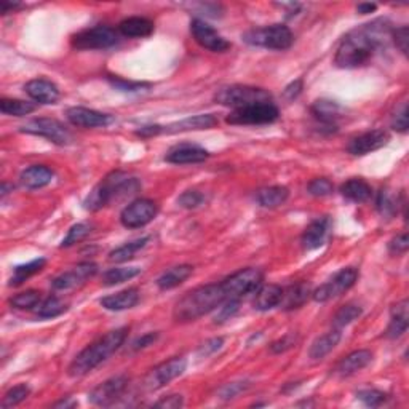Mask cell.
<instances>
[{"mask_svg": "<svg viewBox=\"0 0 409 409\" xmlns=\"http://www.w3.org/2000/svg\"><path fill=\"white\" fill-rule=\"evenodd\" d=\"M392 24L387 20H374L349 32L337 47V68L355 69L366 66L380 48L392 40Z\"/></svg>", "mask_w": 409, "mask_h": 409, "instance_id": "6da1fadb", "label": "cell"}, {"mask_svg": "<svg viewBox=\"0 0 409 409\" xmlns=\"http://www.w3.org/2000/svg\"><path fill=\"white\" fill-rule=\"evenodd\" d=\"M225 301V295L221 283L198 286L187 292L174 306L173 317L176 322L187 323L198 320L203 315L213 312Z\"/></svg>", "mask_w": 409, "mask_h": 409, "instance_id": "7a4b0ae2", "label": "cell"}, {"mask_svg": "<svg viewBox=\"0 0 409 409\" xmlns=\"http://www.w3.org/2000/svg\"><path fill=\"white\" fill-rule=\"evenodd\" d=\"M126 333H128L126 328H119L109 331L106 336L99 337L98 341L93 342L91 345H88L87 349L82 350L74 358V362L69 366V375H73V378L85 375L93 371L96 366H99L103 362H106L124 344L126 339Z\"/></svg>", "mask_w": 409, "mask_h": 409, "instance_id": "3957f363", "label": "cell"}, {"mask_svg": "<svg viewBox=\"0 0 409 409\" xmlns=\"http://www.w3.org/2000/svg\"><path fill=\"white\" fill-rule=\"evenodd\" d=\"M140 187L141 184L136 178H131L130 174L124 173V171H114L88 193L84 204L90 211H99L101 208L107 207L109 203L121 200V198L136 193L140 191Z\"/></svg>", "mask_w": 409, "mask_h": 409, "instance_id": "277c9868", "label": "cell"}, {"mask_svg": "<svg viewBox=\"0 0 409 409\" xmlns=\"http://www.w3.org/2000/svg\"><path fill=\"white\" fill-rule=\"evenodd\" d=\"M243 40L251 47L283 52V50H288L292 45L295 37H292V32L288 26L272 24L245 32Z\"/></svg>", "mask_w": 409, "mask_h": 409, "instance_id": "5b68a950", "label": "cell"}, {"mask_svg": "<svg viewBox=\"0 0 409 409\" xmlns=\"http://www.w3.org/2000/svg\"><path fill=\"white\" fill-rule=\"evenodd\" d=\"M214 101L232 109H240L258 103H270L272 101V95L267 90H264V88L230 85L221 88L216 96H214Z\"/></svg>", "mask_w": 409, "mask_h": 409, "instance_id": "8992f818", "label": "cell"}, {"mask_svg": "<svg viewBox=\"0 0 409 409\" xmlns=\"http://www.w3.org/2000/svg\"><path fill=\"white\" fill-rule=\"evenodd\" d=\"M280 110L275 104L270 103H258L251 106L234 109L228 115L225 121L230 125H267L274 124L278 119Z\"/></svg>", "mask_w": 409, "mask_h": 409, "instance_id": "52a82bcc", "label": "cell"}, {"mask_svg": "<svg viewBox=\"0 0 409 409\" xmlns=\"http://www.w3.org/2000/svg\"><path fill=\"white\" fill-rule=\"evenodd\" d=\"M262 272L258 269L248 267L241 269L239 272L232 274L230 277L221 281L225 299H241L243 296L261 288Z\"/></svg>", "mask_w": 409, "mask_h": 409, "instance_id": "ba28073f", "label": "cell"}, {"mask_svg": "<svg viewBox=\"0 0 409 409\" xmlns=\"http://www.w3.org/2000/svg\"><path fill=\"white\" fill-rule=\"evenodd\" d=\"M27 135L45 137L57 146H69L73 142V133H70L61 121L54 119H32L20 128Z\"/></svg>", "mask_w": 409, "mask_h": 409, "instance_id": "9c48e42d", "label": "cell"}, {"mask_svg": "<svg viewBox=\"0 0 409 409\" xmlns=\"http://www.w3.org/2000/svg\"><path fill=\"white\" fill-rule=\"evenodd\" d=\"M120 40L119 31L110 26H95L84 29L73 37L75 50H106L117 45Z\"/></svg>", "mask_w": 409, "mask_h": 409, "instance_id": "30bf717a", "label": "cell"}, {"mask_svg": "<svg viewBox=\"0 0 409 409\" xmlns=\"http://www.w3.org/2000/svg\"><path fill=\"white\" fill-rule=\"evenodd\" d=\"M157 213L158 207L156 202L147 200V198H140V200L131 202L128 207L124 208V211L120 213V223L126 229H140L152 223Z\"/></svg>", "mask_w": 409, "mask_h": 409, "instance_id": "8fae6325", "label": "cell"}, {"mask_svg": "<svg viewBox=\"0 0 409 409\" xmlns=\"http://www.w3.org/2000/svg\"><path fill=\"white\" fill-rule=\"evenodd\" d=\"M358 278V270L353 267L342 269L337 272L333 278L326 281L325 285L320 286V288L312 292V299L317 302H326L333 297H337L344 295L345 291H349Z\"/></svg>", "mask_w": 409, "mask_h": 409, "instance_id": "7c38bea8", "label": "cell"}, {"mask_svg": "<svg viewBox=\"0 0 409 409\" xmlns=\"http://www.w3.org/2000/svg\"><path fill=\"white\" fill-rule=\"evenodd\" d=\"M186 366L187 363L184 358H171V360L158 364V366L154 368L152 371L147 374V378L144 379V387L147 390L162 389V387L170 384L171 380L179 378V375L186 371Z\"/></svg>", "mask_w": 409, "mask_h": 409, "instance_id": "4fadbf2b", "label": "cell"}, {"mask_svg": "<svg viewBox=\"0 0 409 409\" xmlns=\"http://www.w3.org/2000/svg\"><path fill=\"white\" fill-rule=\"evenodd\" d=\"M126 387H128V378L115 375V378L104 380L103 384L95 387L88 395V401L96 406H110L125 394Z\"/></svg>", "mask_w": 409, "mask_h": 409, "instance_id": "5bb4252c", "label": "cell"}, {"mask_svg": "<svg viewBox=\"0 0 409 409\" xmlns=\"http://www.w3.org/2000/svg\"><path fill=\"white\" fill-rule=\"evenodd\" d=\"M191 32L198 45L209 50V52L224 53L230 48V42L225 40V38L221 36L214 27L204 23L203 20H198V18L192 20Z\"/></svg>", "mask_w": 409, "mask_h": 409, "instance_id": "9a60e30c", "label": "cell"}, {"mask_svg": "<svg viewBox=\"0 0 409 409\" xmlns=\"http://www.w3.org/2000/svg\"><path fill=\"white\" fill-rule=\"evenodd\" d=\"M98 272V265L93 262H82L75 265L73 270H68V272L58 275L57 278L52 281L53 290L57 291H66L73 290L77 286L84 285L88 278L95 277Z\"/></svg>", "mask_w": 409, "mask_h": 409, "instance_id": "2e32d148", "label": "cell"}, {"mask_svg": "<svg viewBox=\"0 0 409 409\" xmlns=\"http://www.w3.org/2000/svg\"><path fill=\"white\" fill-rule=\"evenodd\" d=\"M389 141H390V135L387 131L371 130L350 140L349 146H347V151H349L352 156H366V154L379 151L380 147L387 146V142Z\"/></svg>", "mask_w": 409, "mask_h": 409, "instance_id": "e0dca14e", "label": "cell"}, {"mask_svg": "<svg viewBox=\"0 0 409 409\" xmlns=\"http://www.w3.org/2000/svg\"><path fill=\"white\" fill-rule=\"evenodd\" d=\"M311 112L317 124L323 128H328L329 133L337 131V121L344 117V107L339 103L331 99H318L311 107Z\"/></svg>", "mask_w": 409, "mask_h": 409, "instance_id": "ac0fdd59", "label": "cell"}, {"mask_svg": "<svg viewBox=\"0 0 409 409\" xmlns=\"http://www.w3.org/2000/svg\"><path fill=\"white\" fill-rule=\"evenodd\" d=\"M66 117L74 126H80V128H99V126H107L114 121L112 115L87 107H69L66 110Z\"/></svg>", "mask_w": 409, "mask_h": 409, "instance_id": "d6986e66", "label": "cell"}, {"mask_svg": "<svg viewBox=\"0 0 409 409\" xmlns=\"http://www.w3.org/2000/svg\"><path fill=\"white\" fill-rule=\"evenodd\" d=\"M329 229H331V219L328 216H322L312 221L302 234L301 243L304 250L312 251L325 245V241L328 240Z\"/></svg>", "mask_w": 409, "mask_h": 409, "instance_id": "ffe728a7", "label": "cell"}, {"mask_svg": "<svg viewBox=\"0 0 409 409\" xmlns=\"http://www.w3.org/2000/svg\"><path fill=\"white\" fill-rule=\"evenodd\" d=\"M209 157L207 149L195 144H179L171 147L165 156L168 163L174 165H189V163H202Z\"/></svg>", "mask_w": 409, "mask_h": 409, "instance_id": "44dd1931", "label": "cell"}, {"mask_svg": "<svg viewBox=\"0 0 409 409\" xmlns=\"http://www.w3.org/2000/svg\"><path fill=\"white\" fill-rule=\"evenodd\" d=\"M26 95L38 104H54L59 99V88L47 79H34L24 87Z\"/></svg>", "mask_w": 409, "mask_h": 409, "instance_id": "7402d4cb", "label": "cell"}, {"mask_svg": "<svg viewBox=\"0 0 409 409\" xmlns=\"http://www.w3.org/2000/svg\"><path fill=\"white\" fill-rule=\"evenodd\" d=\"M311 297V285L306 283V281H299V283L291 285L286 290H283V296H281V302L278 307L286 312L296 311V308H301Z\"/></svg>", "mask_w": 409, "mask_h": 409, "instance_id": "603a6c76", "label": "cell"}, {"mask_svg": "<svg viewBox=\"0 0 409 409\" xmlns=\"http://www.w3.org/2000/svg\"><path fill=\"white\" fill-rule=\"evenodd\" d=\"M218 125V119L213 114H202L193 115V117H187L176 124H171L168 126H162V133H182V131H192V130H208Z\"/></svg>", "mask_w": 409, "mask_h": 409, "instance_id": "cb8c5ba5", "label": "cell"}, {"mask_svg": "<svg viewBox=\"0 0 409 409\" xmlns=\"http://www.w3.org/2000/svg\"><path fill=\"white\" fill-rule=\"evenodd\" d=\"M53 178H54L53 170H50L48 167H43V165H34V167L26 168L23 173H21L20 181L26 189L36 191V189H42V187L48 186L50 182L53 181Z\"/></svg>", "mask_w": 409, "mask_h": 409, "instance_id": "d4e9b609", "label": "cell"}, {"mask_svg": "<svg viewBox=\"0 0 409 409\" xmlns=\"http://www.w3.org/2000/svg\"><path fill=\"white\" fill-rule=\"evenodd\" d=\"M140 302V291L137 288H128L120 292H115V295H110L103 297L99 304L106 308V311L112 312H120L126 311V308H133L136 304Z\"/></svg>", "mask_w": 409, "mask_h": 409, "instance_id": "484cf974", "label": "cell"}, {"mask_svg": "<svg viewBox=\"0 0 409 409\" xmlns=\"http://www.w3.org/2000/svg\"><path fill=\"white\" fill-rule=\"evenodd\" d=\"M409 326V302L403 299L392 307V318L387 328V337L390 339H398L408 331Z\"/></svg>", "mask_w": 409, "mask_h": 409, "instance_id": "4316f807", "label": "cell"}, {"mask_svg": "<svg viewBox=\"0 0 409 409\" xmlns=\"http://www.w3.org/2000/svg\"><path fill=\"white\" fill-rule=\"evenodd\" d=\"M119 32L121 36L131 38L149 37L154 32V23L142 16H131L119 24Z\"/></svg>", "mask_w": 409, "mask_h": 409, "instance_id": "83f0119b", "label": "cell"}, {"mask_svg": "<svg viewBox=\"0 0 409 409\" xmlns=\"http://www.w3.org/2000/svg\"><path fill=\"white\" fill-rule=\"evenodd\" d=\"M283 296V288L278 285H265L258 290V295L254 297V308L261 312L272 311L278 307Z\"/></svg>", "mask_w": 409, "mask_h": 409, "instance_id": "f1b7e54d", "label": "cell"}, {"mask_svg": "<svg viewBox=\"0 0 409 409\" xmlns=\"http://www.w3.org/2000/svg\"><path fill=\"white\" fill-rule=\"evenodd\" d=\"M192 272H193V267L189 264L176 265V267H171L170 270H167V272L160 275L157 280V286L163 291L173 290L181 283H184V281L191 277Z\"/></svg>", "mask_w": 409, "mask_h": 409, "instance_id": "f546056e", "label": "cell"}, {"mask_svg": "<svg viewBox=\"0 0 409 409\" xmlns=\"http://www.w3.org/2000/svg\"><path fill=\"white\" fill-rule=\"evenodd\" d=\"M373 360V353L369 350H355L350 355H347L344 360L337 366V374L341 375H352L358 371H362L363 368H366Z\"/></svg>", "mask_w": 409, "mask_h": 409, "instance_id": "4dcf8cb0", "label": "cell"}, {"mask_svg": "<svg viewBox=\"0 0 409 409\" xmlns=\"http://www.w3.org/2000/svg\"><path fill=\"white\" fill-rule=\"evenodd\" d=\"M341 193L347 198V200L355 203H364L371 198L373 189L364 179L353 178L341 186Z\"/></svg>", "mask_w": 409, "mask_h": 409, "instance_id": "1f68e13d", "label": "cell"}, {"mask_svg": "<svg viewBox=\"0 0 409 409\" xmlns=\"http://www.w3.org/2000/svg\"><path fill=\"white\" fill-rule=\"evenodd\" d=\"M400 207H406V204L400 200L398 193H395L394 191L382 189L378 193L375 208H378V211L382 218H385V219L395 218Z\"/></svg>", "mask_w": 409, "mask_h": 409, "instance_id": "d6a6232c", "label": "cell"}, {"mask_svg": "<svg viewBox=\"0 0 409 409\" xmlns=\"http://www.w3.org/2000/svg\"><path fill=\"white\" fill-rule=\"evenodd\" d=\"M341 337L342 334L339 329L329 331V333L320 336L312 344L311 350H308V355H311L312 360H322V358H325L337 344H339Z\"/></svg>", "mask_w": 409, "mask_h": 409, "instance_id": "836d02e7", "label": "cell"}, {"mask_svg": "<svg viewBox=\"0 0 409 409\" xmlns=\"http://www.w3.org/2000/svg\"><path fill=\"white\" fill-rule=\"evenodd\" d=\"M290 197V191L283 186H272L265 187L258 192L256 200L264 208H277L283 204Z\"/></svg>", "mask_w": 409, "mask_h": 409, "instance_id": "e575fe53", "label": "cell"}, {"mask_svg": "<svg viewBox=\"0 0 409 409\" xmlns=\"http://www.w3.org/2000/svg\"><path fill=\"white\" fill-rule=\"evenodd\" d=\"M47 261L43 258H38L34 259V261L23 264V265H18V267H15L13 270V275L12 278H10V286H20L23 285L27 278H31L32 275H36L40 272V270L45 267Z\"/></svg>", "mask_w": 409, "mask_h": 409, "instance_id": "d590c367", "label": "cell"}, {"mask_svg": "<svg viewBox=\"0 0 409 409\" xmlns=\"http://www.w3.org/2000/svg\"><path fill=\"white\" fill-rule=\"evenodd\" d=\"M149 240H151V237H142V239H137V240H133L125 243L124 246L117 248V250H114L112 253L109 254V261L110 262H125V261H130L131 258H135V254L142 250L144 248Z\"/></svg>", "mask_w": 409, "mask_h": 409, "instance_id": "8d00e7d4", "label": "cell"}, {"mask_svg": "<svg viewBox=\"0 0 409 409\" xmlns=\"http://www.w3.org/2000/svg\"><path fill=\"white\" fill-rule=\"evenodd\" d=\"M140 274H141V269H137V267L109 269L107 272H104V275H103V285L114 286V285L124 283V281H128L131 278L137 277Z\"/></svg>", "mask_w": 409, "mask_h": 409, "instance_id": "74e56055", "label": "cell"}, {"mask_svg": "<svg viewBox=\"0 0 409 409\" xmlns=\"http://www.w3.org/2000/svg\"><path fill=\"white\" fill-rule=\"evenodd\" d=\"M66 311H68V304L61 301L57 296H50L48 299H45L40 306H38L36 313L38 318L47 320V318H57L59 317V315H63Z\"/></svg>", "mask_w": 409, "mask_h": 409, "instance_id": "f35d334b", "label": "cell"}, {"mask_svg": "<svg viewBox=\"0 0 409 409\" xmlns=\"http://www.w3.org/2000/svg\"><path fill=\"white\" fill-rule=\"evenodd\" d=\"M0 110L5 115H15V117H24L36 110V104L21 101V99H7L0 101Z\"/></svg>", "mask_w": 409, "mask_h": 409, "instance_id": "ab89813d", "label": "cell"}, {"mask_svg": "<svg viewBox=\"0 0 409 409\" xmlns=\"http://www.w3.org/2000/svg\"><path fill=\"white\" fill-rule=\"evenodd\" d=\"M362 312H363L362 307L357 306V304H347V306H342L333 318L334 328L341 329L344 328V326L350 325L352 322H355V320L362 315Z\"/></svg>", "mask_w": 409, "mask_h": 409, "instance_id": "60d3db41", "label": "cell"}, {"mask_svg": "<svg viewBox=\"0 0 409 409\" xmlns=\"http://www.w3.org/2000/svg\"><path fill=\"white\" fill-rule=\"evenodd\" d=\"M42 299V295L40 291H36V290H27L24 292H20V295L13 296L12 299H10V304L15 308H21V311H29V308H34L37 307L38 304H40Z\"/></svg>", "mask_w": 409, "mask_h": 409, "instance_id": "b9f144b4", "label": "cell"}, {"mask_svg": "<svg viewBox=\"0 0 409 409\" xmlns=\"http://www.w3.org/2000/svg\"><path fill=\"white\" fill-rule=\"evenodd\" d=\"M91 229L93 225L90 223H79L73 225V228L69 229L68 235H66V239L61 243V248H69V246H74L75 243H80L82 240H85L88 235L91 234Z\"/></svg>", "mask_w": 409, "mask_h": 409, "instance_id": "7bdbcfd3", "label": "cell"}, {"mask_svg": "<svg viewBox=\"0 0 409 409\" xmlns=\"http://www.w3.org/2000/svg\"><path fill=\"white\" fill-rule=\"evenodd\" d=\"M31 395V389L29 385L26 384H20V385H15L13 389H10L7 394L3 395V400H2V406L3 409L7 408H13V406H18L20 403H23L27 396Z\"/></svg>", "mask_w": 409, "mask_h": 409, "instance_id": "ee69618b", "label": "cell"}, {"mask_svg": "<svg viewBox=\"0 0 409 409\" xmlns=\"http://www.w3.org/2000/svg\"><path fill=\"white\" fill-rule=\"evenodd\" d=\"M107 80L115 90L125 91V93H136V91H142V90H147V88H151V85L144 84V82H130V80L120 79V77H112V75H109Z\"/></svg>", "mask_w": 409, "mask_h": 409, "instance_id": "f6af8a7d", "label": "cell"}, {"mask_svg": "<svg viewBox=\"0 0 409 409\" xmlns=\"http://www.w3.org/2000/svg\"><path fill=\"white\" fill-rule=\"evenodd\" d=\"M357 398L369 408H378L380 405H384L389 396H387V394H384V392H380L378 389H366V390L358 392Z\"/></svg>", "mask_w": 409, "mask_h": 409, "instance_id": "bcb514c9", "label": "cell"}, {"mask_svg": "<svg viewBox=\"0 0 409 409\" xmlns=\"http://www.w3.org/2000/svg\"><path fill=\"white\" fill-rule=\"evenodd\" d=\"M239 308H240V299H225L219 306L218 313L214 315V323L216 325L225 323L228 320L234 317L237 312H239Z\"/></svg>", "mask_w": 409, "mask_h": 409, "instance_id": "7dc6e473", "label": "cell"}, {"mask_svg": "<svg viewBox=\"0 0 409 409\" xmlns=\"http://www.w3.org/2000/svg\"><path fill=\"white\" fill-rule=\"evenodd\" d=\"M203 202H204V195L200 191H195V189L182 192L178 198L179 207L186 209H195L200 207V204H203Z\"/></svg>", "mask_w": 409, "mask_h": 409, "instance_id": "c3c4849f", "label": "cell"}, {"mask_svg": "<svg viewBox=\"0 0 409 409\" xmlns=\"http://www.w3.org/2000/svg\"><path fill=\"white\" fill-rule=\"evenodd\" d=\"M248 389H250V382H246V380L225 384L219 389V398H223V400H234V398L243 394V392H246Z\"/></svg>", "mask_w": 409, "mask_h": 409, "instance_id": "681fc988", "label": "cell"}, {"mask_svg": "<svg viewBox=\"0 0 409 409\" xmlns=\"http://www.w3.org/2000/svg\"><path fill=\"white\" fill-rule=\"evenodd\" d=\"M333 189H334L333 182L326 178L313 179L311 184L307 186L308 193H311V195H313V197H326V195H329L331 192H333Z\"/></svg>", "mask_w": 409, "mask_h": 409, "instance_id": "f907efd6", "label": "cell"}, {"mask_svg": "<svg viewBox=\"0 0 409 409\" xmlns=\"http://www.w3.org/2000/svg\"><path fill=\"white\" fill-rule=\"evenodd\" d=\"M409 126V117H408V104L403 103L400 110H396L394 119H392V128L400 133H406Z\"/></svg>", "mask_w": 409, "mask_h": 409, "instance_id": "816d5d0a", "label": "cell"}, {"mask_svg": "<svg viewBox=\"0 0 409 409\" xmlns=\"http://www.w3.org/2000/svg\"><path fill=\"white\" fill-rule=\"evenodd\" d=\"M392 40H394L396 48L400 50L403 54H408V43H409V29H408V26L396 27V29L392 31Z\"/></svg>", "mask_w": 409, "mask_h": 409, "instance_id": "f5cc1de1", "label": "cell"}, {"mask_svg": "<svg viewBox=\"0 0 409 409\" xmlns=\"http://www.w3.org/2000/svg\"><path fill=\"white\" fill-rule=\"evenodd\" d=\"M297 342V334H286L281 337V339L272 342V345H270V352L275 353V355H278V353H285L286 350L292 349V347L296 345Z\"/></svg>", "mask_w": 409, "mask_h": 409, "instance_id": "db71d44e", "label": "cell"}, {"mask_svg": "<svg viewBox=\"0 0 409 409\" xmlns=\"http://www.w3.org/2000/svg\"><path fill=\"white\" fill-rule=\"evenodd\" d=\"M223 345H224V339H223V337H213V339L207 341L200 347V349H198V357L207 358L209 355H213L214 352H218L219 349H223Z\"/></svg>", "mask_w": 409, "mask_h": 409, "instance_id": "11a10c76", "label": "cell"}, {"mask_svg": "<svg viewBox=\"0 0 409 409\" xmlns=\"http://www.w3.org/2000/svg\"><path fill=\"white\" fill-rule=\"evenodd\" d=\"M408 248H409V239H408L406 234L396 235L395 239L389 243V251H390V254H395V256L406 253Z\"/></svg>", "mask_w": 409, "mask_h": 409, "instance_id": "9f6ffc18", "label": "cell"}, {"mask_svg": "<svg viewBox=\"0 0 409 409\" xmlns=\"http://www.w3.org/2000/svg\"><path fill=\"white\" fill-rule=\"evenodd\" d=\"M158 339V333H147L144 336L137 337V339L133 342V350L137 352V350H142L146 349V347L152 345L154 342H156Z\"/></svg>", "mask_w": 409, "mask_h": 409, "instance_id": "6f0895ef", "label": "cell"}, {"mask_svg": "<svg viewBox=\"0 0 409 409\" xmlns=\"http://www.w3.org/2000/svg\"><path fill=\"white\" fill-rule=\"evenodd\" d=\"M182 403H184V400H182L181 395H168L162 398V400L156 403L157 408H167V409H176V408H181Z\"/></svg>", "mask_w": 409, "mask_h": 409, "instance_id": "680465c9", "label": "cell"}, {"mask_svg": "<svg viewBox=\"0 0 409 409\" xmlns=\"http://www.w3.org/2000/svg\"><path fill=\"white\" fill-rule=\"evenodd\" d=\"M301 91H302V80H296L285 88V96L288 98L290 101H292V99H296L301 95Z\"/></svg>", "mask_w": 409, "mask_h": 409, "instance_id": "91938a15", "label": "cell"}, {"mask_svg": "<svg viewBox=\"0 0 409 409\" xmlns=\"http://www.w3.org/2000/svg\"><path fill=\"white\" fill-rule=\"evenodd\" d=\"M21 3L18 2H7V0H3V2H0V13L2 15H7L10 12H15L16 8H20Z\"/></svg>", "mask_w": 409, "mask_h": 409, "instance_id": "94428289", "label": "cell"}, {"mask_svg": "<svg viewBox=\"0 0 409 409\" xmlns=\"http://www.w3.org/2000/svg\"><path fill=\"white\" fill-rule=\"evenodd\" d=\"M375 8H378V5H374V3H360L357 7V12L362 13V15H368V13L375 12Z\"/></svg>", "mask_w": 409, "mask_h": 409, "instance_id": "6125c7cd", "label": "cell"}, {"mask_svg": "<svg viewBox=\"0 0 409 409\" xmlns=\"http://www.w3.org/2000/svg\"><path fill=\"white\" fill-rule=\"evenodd\" d=\"M75 405H77L75 401H64V400H63V401L57 403V405H54V406H57V408H59V406H63V408H70V406H75Z\"/></svg>", "mask_w": 409, "mask_h": 409, "instance_id": "be15d7a7", "label": "cell"}]
</instances>
